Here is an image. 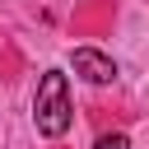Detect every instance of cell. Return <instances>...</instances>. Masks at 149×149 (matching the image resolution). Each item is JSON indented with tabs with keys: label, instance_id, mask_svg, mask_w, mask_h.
Wrapping results in <instances>:
<instances>
[{
	"label": "cell",
	"instance_id": "1",
	"mask_svg": "<svg viewBox=\"0 0 149 149\" xmlns=\"http://www.w3.org/2000/svg\"><path fill=\"white\" fill-rule=\"evenodd\" d=\"M33 126L47 140H61L70 130V79H65V70H42L37 93H33Z\"/></svg>",
	"mask_w": 149,
	"mask_h": 149
},
{
	"label": "cell",
	"instance_id": "2",
	"mask_svg": "<svg viewBox=\"0 0 149 149\" xmlns=\"http://www.w3.org/2000/svg\"><path fill=\"white\" fill-rule=\"evenodd\" d=\"M70 65H74V74H79L84 84H112V79H116V61L102 56L98 47H74V51H70Z\"/></svg>",
	"mask_w": 149,
	"mask_h": 149
},
{
	"label": "cell",
	"instance_id": "3",
	"mask_svg": "<svg viewBox=\"0 0 149 149\" xmlns=\"http://www.w3.org/2000/svg\"><path fill=\"white\" fill-rule=\"evenodd\" d=\"M93 149H130V140L116 130V135H98V144H93Z\"/></svg>",
	"mask_w": 149,
	"mask_h": 149
}]
</instances>
